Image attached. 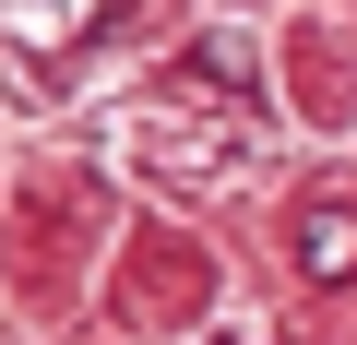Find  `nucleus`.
<instances>
[{"label":"nucleus","instance_id":"f03ea898","mask_svg":"<svg viewBox=\"0 0 357 345\" xmlns=\"http://www.w3.org/2000/svg\"><path fill=\"white\" fill-rule=\"evenodd\" d=\"M96 13H107V0H0V36H13V48H72Z\"/></svg>","mask_w":357,"mask_h":345},{"label":"nucleus","instance_id":"f257e3e1","mask_svg":"<svg viewBox=\"0 0 357 345\" xmlns=\"http://www.w3.org/2000/svg\"><path fill=\"white\" fill-rule=\"evenodd\" d=\"M298 274L310 286H357V191L298 203Z\"/></svg>","mask_w":357,"mask_h":345}]
</instances>
